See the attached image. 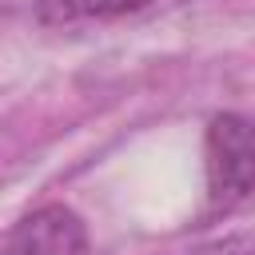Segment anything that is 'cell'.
<instances>
[{
    "instance_id": "obj_3",
    "label": "cell",
    "mask_w": 255,
    "mask_h": 255,
    "mask_svg": "<svg viewBox=\"0 0 255 255\" xmlns=\"http://www.w3.org/2000/svg\"><path fill=\"white\" fill-rule=\"evenodd\" d=\"M155 0H32V16L48 28H68L84 20H120L143 12Z\"/></svg>"
},
{
    "instance_id": "obj_1",
    "label": "cell",
    "mask_w": 255,
    "mask_h": 255,
    "mask_svg": "<svg viewBox=\"0 0 255 255\" xmlns=\"http://www.w3.org/2000/svg\"><path fill=\"white\" fill-rule=\"evenodd\" d=\"M203 171L211 211H235L255 195V116L219 112L207 120Z\"/></svg>"
},
{
    "instance_id": "obj_4",
    "label": "cell",
    "mask_w": 255,
    "mask_h": 255,
    "mask_svg": "<svg viewBox=\"0 0 255 255\" xmlns=\"http://www.w3.org/2000/svg\"><path fill=\"white\" fill-rule=\"evenodd\" d=\"M187 255H255V239H247V235H219V239H207V243L191 247Z\"/></svg>"
},
{
    "instance_id": "obj_2",
    "label": "cell",
    "mask_w": 255,
    "mask_h": 255,
    "mask_svg": "<svg viewBox=\"0 0 255 255\" xmlns=\"http://www.w3.org/2000/svg\"><path fill=\"white\" fill-rule=\"evenodd\" d=\"M4 255H88V227L72 207L44 203L12 223Z\"/></svg>"
}]
</instances>
